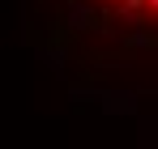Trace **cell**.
Listing matches in <instances>:
<instances>
[{"label": "cell", "mask_w": 158, "mask_h": 149, "mask_svg": "<svg viewBox=\"0 0 158 149\" xmlns=\"http://www.w3.org/2000/svg\"><path fill=\"white\" fill-rule=\"evenodd\" d=\"M141 9H150V4H145V0H124V17H137Z\"/></svg>", "instance_id": "1"}, {"label": "cell", "mask_w": 158, "mask_h": 149, "mask_svg": "<svg viewBox=\"0 0 158 149\" xmlns=\"http://www.w3.org/2000/svg\"><path fill=\"white\" fill-rule=\"evenodd\" d=\"M103 4H120V9H124V0H103Z\"/></svg>", "instance_id": "2"}, {"label": "cell", "mask_w": 158, "mask_h": 149, "mask_svg": "<svg viewBox=\"0 0 158 149\" xmlns=\"http://www.w3.org/2000/svg\"><path fill=\"white\" fill-rule=\"evenodd\" d=\"M145 4H150V9H154V13H158V0H145Z\"/></svg>", "instance_id": "3"}]
</instances>
